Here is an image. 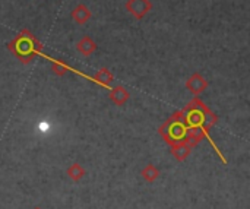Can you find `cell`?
I'll return each instance as SVG.
<instances>
[{
  "label": "cell",
  "instance_id": "6",
  "mask_svg": "<svg viewBox=\"0 0 250 209\" xmlns=\"http://www.w3.org/2000/svg\"><path fill=\"white\" fill-rule=\"evenodd\" d=\"M206 136V132L202 129V126H189L185 133L186 142L193 148L196 147L201 141H203V137Z\"/></svg>",
  "mask_w": 250,
  "mask_h": 209
},
{
  "label": "cell",
  "instance_id": "12",
  "mask_svg": "<svg viewBox=\"0 0 250 209\" xmlns=\"http://www.w3.org/2000/svg\"><path fill=\"white\" fill-rule=\"evenodd\" d=\"M141 176L145 181L148 183H154L158 177H159V170L154 165V164H148L142 168Z\"/></svg>",
  "mask_w": 250,
  "mask_h": 209
},
{
  "label": "cell",
  "instance_id": "3",
  "mask_svg": "<svg viewBox=\"0 0 250 209\" xmlns=\"http://www.w3.org/2000/svg\"><path fill=\"white\" fill-rule=\"evenodd\" d=\"M209 87V82L199 74V72H195L189 76V79L186 81V90L193 94V95H199L202 94L206 88Z\"/></svg>",
  "mask_w": 250,
  "mask_h": 209
},
{
  "label": "cell",
  "instance_id": "1",
  "mask_svg": "<svg viewBox=\"0 0 250 209\" xmlns=\"http://www.w3.org/2000/svg\"><path fill=\"white\" fill-rule=\"evenodd\" d=\"M9 48L15 53V56L19 57L22 63H28L32 60L34 53L41 50V44L37 41V38L27 30H24L18 38H15L11 44Z\"/></svg>",
  "mask_w": 250,
  "mask_h": 209
},
{
  "label": "cell",
  "instance_id": "5",
  "mask_svg": "<svg viewBox=\"0 0 250 209\" xmlns=\"http://www.w3.org/2000/svg\"><path fill=\"white\" fill-rule=\"evenodd\" d=\"M70 16H72V19H73L78 25H85V24L93 18V12H91V9H90L87 5L79 3V5L75 6V9L72 11Z\"/></svg>",
  "mask_w": 250,
  "mask_h": 209
},
{
  "label": "cell",
  "instance_id": "13",
  "mask_svg": "<svg viewBox=\"0 0 250 209\" xmlns=\"http://www.w3.org/2000/svg\"><path fill=\"white\" fill-rule=\"evenodd\" d=\"M51 71H53L54 75L63 76V75L67 74V66L63 64L62 61H59V60H53V61H51Z\"/></svg>",
  "mask_w": 250,
  "mask_h": 209
},
{
  "label": "cell",
  "instance_id": "9",
  "mask_svg": "<svg viewBox=\"0 0 250 209\" xmlns=\"http://www.w3.org/2000/svg\"><path fill=\"white\" fill-rule=\"evenodd\" d=\"M93 79H94L97 84H100V85H103V87L109 88V87H110V84L113 82L114 76H113V74L109 71L107 67H101V69H98V71L95 72V75L93 76Z\"/></svg>",
  "mask_w": 250,
  "mask_h": 209
},
{
  "label": "cell",
  "instance_id": "11",
  "mask_svg": "<svg viewBox=\"0 0 250 209\" xmlns=\"http://www.w3.org/2000/svg\"><path fill=\"white\" fill-rule=\"evenodd\" d=\"M66 174L69 176L70 180H73V181H80L83 177H85L87 171H85V168H83L79 163H73V164H70V165L67 167Z\"/></svg>",
  "mask_w": 250,
  "mask_h": 209
},
{
  "label": "cell",
  "instance_id": "4",
  "mask_svg": "<svg viewBox=\"0 0 250 209\" xmlns=\"http://www.w3.org/2000/svg\"><path fill=\"white\" fill-rule=\"evenodd\" d=\"M170 147H172V154H173V157L177 161H185L190 155V152H192V147L186 142L185 137L180 139V141L172 142Z\"/></svg>",
  "mask_w": 250,
  "mask_h": 209
},
{
  "label": "cell",
  "instance_id": "10",
  "mask_svg": "<svg viewBox=\"0 0 250 209\" xmlns=\"http://www.w3.org/2000/svg\"><path fill=\"white\" fill-rule=\"evenodd\" d=\"M202 113H203L202 129H203L205 132H209V130L215 126V123L218 121V116H217L215 113H212L205 104H203V107H202Z\"/></svg>",
  "mask_w": 250,
  "mask_h": 209
},
{
  "label": "cell",
  "instance_id": "14",
  "mask_svg": "<svg viewBox=\"0 0 250 209\" xmlns=\"http://www.w3.org/2000/svg\"><path fill=\"white\" fill-rule=\"evenodd\" d=\"M34 209H41V208H34Z\"/></svg>",
  "mask_w": 250,
  "mask_h": 209
},
{
  "label": "cell",
  "instance_id": "2",
  "mask_svg": "<svg viewBox=\"0 0 250 209\" xmlns=\"http://www.w3.org/2000/svg\"><path fill=\"white\" fill-rule=\"evenodd\" d=\"M126 11L135 19L141 21L152 11V3H151V0H127Z\"/></svg>",
  "mask_w": 250,
  "mask_h": 209
},
{
  "label": "cell",
  "instance_id": "8",
  "mask_svg": "<svg viewBox=\"0 0 250 209\" xmlns=\"http://www.w3.org/2000/svg\"><path fill=\"white\" fill-rule=\"evenodd\" d=\"M76 50L82 54V56H85V57H90L95 53L97 50V43L93 40V37L90 35H83L78 44H76Z\"/></svg>",
  "mask_w": 250,
  "mask_h": 209
},
{
  "label": "cell",
  "instance_id": "7",
  "mask_svg": "<svg viewBox=\"0 0 250 209\" xmlns=\"http://www.w3.org/2000/svg\"><path fill=\"white\" fill-rule=\"evenodd\" d=\"M109 98H110V101H111V103H114L116 105L122 107V105H125V104L129 101V98H130V92H129L125 87L117 85V87H114V88H111V90H110Z\"/></svg>",
  "mask_w": 250,
  "mask_h": 209
}]
</instances>
